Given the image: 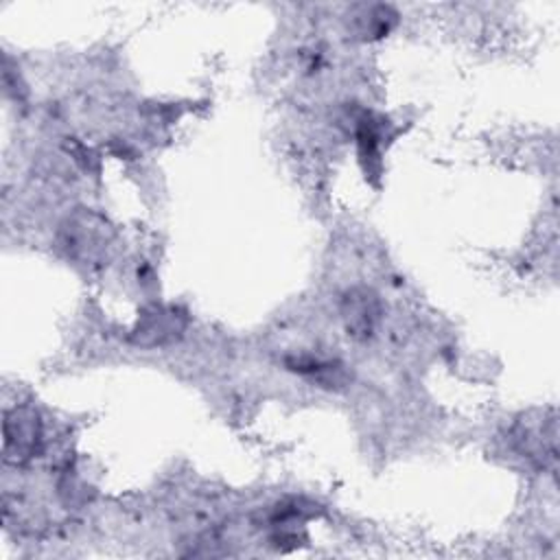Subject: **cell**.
<instances>
[{"label":"cell","instance_id":"obj_3","mask_svg":"<svg viewBox=\"0 0 560 560\" xmlns=\"http://www.w3.org/2000/svg\"><path fill=\"white\" fill-rule=\"evenodd\" d=\"M4 457L22 464L39 453L42 446V420L39 413L28 405H15L4 411L2 422Z\"/></svg>","mask_w":560,"mask_h":560},{"label":"cell","instance_id":"obj_1","mask_svg":"<svg viewBox=\"0 0 560 560\" xmlns=\"http://www.w3.org/2000/svg\"><path fill=\"white\" fill-rule=\"evenodd\" d=\"M339 322L348 339L365 343L374 339L383 319V302L370 287L357 284L339 295Z\"/></svg>","mask_w":560,"mask_h":560},{"label":"cell","instance_id":"obj_4","mask_svg":"<svg viewBox=\"0 0 560 560\" xmlns=\"http://www.w3.org/2000/svg\"><path fill=\"white\" fill-rule=\"evenodd\" d=\"M284 368L311 383H315L322 389H343L350 385V372L339 359H330L324 354L313 352H298L289 354L284 359Z\"/></svg>","mask_w":560,"mask_h":560},{"label":"cell","instance_id":"obj_2","mask_svg":"<svg viewBox=\"0 0 560 560\" xmlns=\"http://www.w3.org/2000/svg\"><path fill=\"white\" fill-rule=\"evenodd\" d=\"M188 326V315L175 304L147 306L129 330V341L140 348H162L177 341Z\"/></svg>","mask_w":560,"mask_h":560}]
</instances>
